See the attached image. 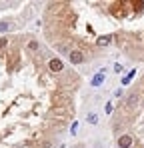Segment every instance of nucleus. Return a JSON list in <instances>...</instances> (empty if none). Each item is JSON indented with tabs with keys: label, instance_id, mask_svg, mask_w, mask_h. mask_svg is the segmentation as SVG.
Returning a JSON list of instances; mask_svg holds the SVG:
<instances>
[{
	"label": "nucleus",
	"instance_id": "obj_3",
	"mask_svg": "<svg viewBox=\"0 0 144 148\" xmlns=\"http://www.w3.org/2000/svg\"><path fill=\"white\" fill-rule=\"evenodd\" d=\"M112 42V34H104V36H98V40H96V44L98 46H108Z\"/></svg>",
	"mask_w": 144,
	"mask_h": 148
},
{
	"label": "nucleus",
	"instance_id": "obj_5",
	"mask_svg": "<svg viewBox=\"0 0 144 148\" xmlns=\"http://www.w3.org/2000/svg\"><path fill=\"white\" fill-rule=\"evenodd\" d=\"M82 52H78V50H74V52H70V62L72 64H80L82 62Z\"/></svg>",
	"mask_w": 144,
	"mask_h": 148
},
{
	"label": "nucleus",
	"instance_id": "obj_6",
	"mask_svg": "<svg viewBox=\"0 0 144 148\" xmlns=\"http://www.w3.org/2000/svg\"><path fill=\"white\" fill-rule=\"evenodd\" d=\"M134 76H136V70H130V74H126V76L122 78V84H128V82H130Z\"/></svg>",
	"mask_w": 144,
	"mask_h": 148
},
{
	"label": "nucleus",
	"instance_id": "obj_4",
	"mask_svg": "<svg viewBox=\"0 0 144 148\" xmlns=\"http://www.w3.org/2000/svg\"><path fill=\"white\" fill-rule=\"evenodd\" d=\"M104 72H106V70H100V72H98L94 78H92V86H94V88H98V86H100V84L104 82V76H106Z\"/></svg>",
	"mask_w": 144,
	"mask_h": 148
},
{
	"label": "nucleus",
	"instance_id": "obj_1",
	"mask_svg": "<svg viewBox=\"0 0 144 148\" xmlns=\"http://www.w3.org/2000/svg\"><path fill=\"white\" fill-rule=\"evenodd\" d=\"M118 146L120 148H130V146H132V136H130V134L120 136V138H118Z\"/></svg>",
	"mask_w": 144,
	"mask_h": 148
},
{
	"label": "nucleus",
	"instance_id": "obj_10",
	"mask_svg": "<svg viewBox=\"0 0 144 148\" xmlns=\"http://www.w3.org/2000/svg\"><path fill=\"white\" fill-rule=\"evenodd\" d=\"M110 112H112V102L106 104V114H110Z\"/></svg>",
	"mask_w": 144,
	"mask_h": 148
},
{
	"label": "nucleus",
	"instance_id": "obj_8",
	"mask_svg": "<svg viewBox=\"0 0 144 148\" xmlns=\"http://www.w3.org/2000/svg\"><path fill=\"white\" fill-rule=\"evenodd\" d=\"M8 28H10V24H8V22H0V32H6Z\"/></svg>",
	"mask_w": 144,
	"mask_h": 148
},
{
	"label": "nucleus",
	"instance_id": "obj_7",
	"mask_svg": "<svg viewBox=\"0 0 144 148\" xmlns=\"http://www.w3.org/2000/svg\"><path fill=\"white\" fill-rule=\"evenodd\" d=\"M86 120H88V122H90V124H98V116H96L94 112H90V114L86 116Z\"/></svg>",
	"mask_w": 144,
	"mask_h": 148
},
{
	"label": "nucleus",
	"instance_id": "obj_11",
	"mask_svg": "<svg viewBox=\"0 0 144 148\" xmlns=\"http://www.w3.org/2000/svg\"><path fill=\"white\" fill-rule=\"evenodd\" d=\"M28 48H32V50H36V48H38V44H36V42H30V44H28Z\"/></svg>",
	"mask_w": 144,
	"mask_h": 148
},
{
	"label": "nucleus",
	"instance_id": "obj_9",
	"mask_svg": "<svg viewBox=\"0 0 144 148\" xmlns=\"http://www.w3.org/2000/svg\"><path fill=\"white\" fill-rule=\"evenodd\" d=\"M8 44V38H0V48H4Z\"/></svg>",
	"mask_w": 144,
	"mask_h": 148
},
{
	"label": "nucleus",
	"instance_id": "obj_2",
	"mask_svg": "<svg viewBox=\"0 0 144 148\" xmlns=\"http://www.w3.org/2000/svg\"><path fill=\"white\" fill-rule=\"evenodd\" d=\"M62 68H64L62 60H58V58H52V60H50V70H52V72H62Z\"/></svg>",
	"mask_w": 144,
	"mask_h": 148
}]
</instances>
